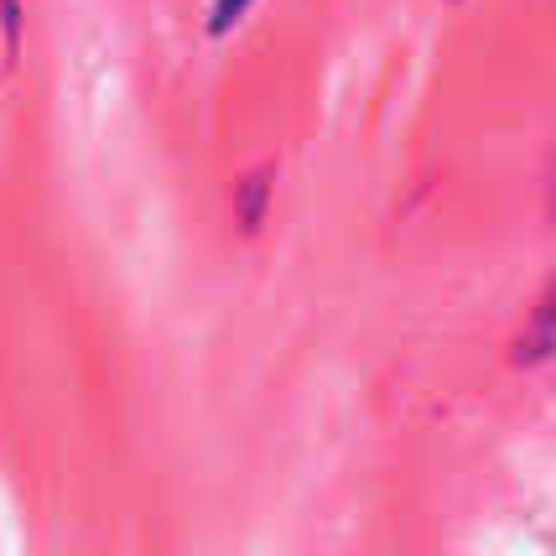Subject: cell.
<instances>
[{
    "label": "cell",
    "instance_id": "obj_1",
    "mask_svg": "<svg viewBox=\"0 0 556 556\" xmlns=\"http://www.w3.org/2000/svg\"><path fill=\"white\" fill-rule=\"evenodd\" d=\"M244 11H250V0H214V11H208V31H214V37H224V31L240 22Z\"/></svg>",
    "mask_w": 556,
    "mask_h": 556
},
{
    "label": "cell",
    "instance_id": "obj_2",
    "mask_svg": "<svg viewBox=\"0 0 556 556\" xmlns=\"http://www.w3.org/2000/svg\"><path fill=\"white\" fill-rule=\"evenodd\" d=\"M261 188H266V177H250V182H244V203H240V214H244V224H255V218H261Z\"/></svg>",
    "mask_w": 556,
    "mask_h": 556
}]
</instances>
